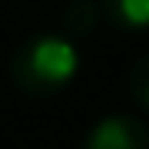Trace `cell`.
<instances>
[{
	"instance_id": "6da1fadb",
	"label": "cell",
	"mask_w": 149,
	"mask_h": 149,
	"mask_svg": "<svg viewBox=\"0 0 149 149\" xmlns=\"http://www.w3.org/2000/svg\"><path fill=\"white\" fill-rule=\"evenodd\" d=\"M76 47L60 33H37L10 56V80L27 96H50L76 76Z\"/></svg>"
},
{
	"instance_id": "7a4b0ae2",
	"label": "cell",
	"mask_w": 149,
	"mask_h": 149,
	"mask_svg": "<svg viewBox=\"0 0 149 149\" xmlns=\"http://www.w3.org/2000/svg\"><path fill=\"white\" fill-rule=\"evenodd\" d=\"M83 149H149V129L129 113H113L90 129Z\"/></svg>"
},
{
	"instance_id": "5b68a950",
	"label": "cell",
	"mask_w": 149,
	"mask_h": 149,
	"mask_svg": "<svg viewBox=\"0 0 149 149\" xmlns=\"http://www.w3.org/2000/svg\"><path fill=\"white\" fill-rule=\"evenodd\" d=\"M129 93L143 109H149V53L139 56L129 70Z\"/></svg>"
},
{
	"instance_id": "3957f363",
	"label": "cell",
	"mask_w": 149,
	"mask_h": 149,
	"mask_svg": "<svg viewBox=\"0 0 149 149\" xmlns=\"http://www.w3.org/2000/svg\"><path fill=\"white\" fill-rule=\"evenodd\" d=\"M103 13L109 23L126 27V30L149 27V0H103Z\"/></svg>"
},
{
	"instance_id": "277c9868",
	"label": "cell",
	"mask_w": 149,
	"mask_h": 149,
	"mask_svg": "<svg viewBox=\"0 0 149 149\" xmlns=\"http://www.w3.org/2000/svg\"><path fill=\"white\" fill-rule=\"evenodd\" d=\"M96 20H100V7H96V0H73V3L66 7L63 13V30L70 37H86Z\"/></svg>"
}]
</instances>
